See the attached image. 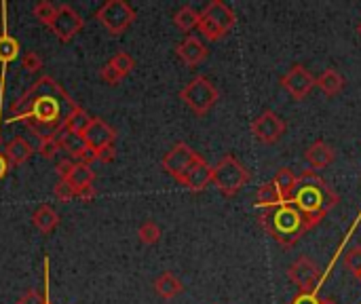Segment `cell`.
<instances>
[{
  "instance_id": "cell-26",
  "label": "cell",
  "mask_w": 361,
  "mask_h": 304,
  "mask_svg": "<svg viewBox=\"0 0 361 304\" xmlns=\"http://www.w3.org/2000/svg\"><path fill=\"white\" fill-rule=\"evenodd\" d=\"M89 123H91V119L87 117V113L80 108V106H76L68 117H66V123H64V127L66 129H70V131H74V133H85V129L89 127Z\"/></svg>"
},
{
  "instance_id": "cell-8",
  "label": "cell",
  "mask_w": 361,
  "mask_h": 304,
  "mask_svg": "<svg viewBox=\"0 0 361 304\" xmlns=\"http://www.w3.org/2000/svg\"><path fill=\"white\" fill-rule=\"evenodd\" d=\"M288 277L290 281L304 294H317V287L321 283V268L317 266V262H313L306 256H300L298 260H294L288 268Z\"/></svg>"
},
{
  "instance_id": "cell-42",
  "label": "cell",
  "mask_w": 361,
  "mask_h": 304,
  "mask_svg": "<svg viewBox=\"0 0 361 304\" xmlns=\"http://www.w3.org/2000/svg\"><path fill=\"white\" fill-rule=\"evenodd\" d=\"M321 304H336L332 298H321Z\"/></svg>"
},
{
  "instance_id": "cell-32",
  "label": "cell",
  "mask_w": 361,
  "mask_h": 304,
  "mask_svg": "<svg viewBox=\"0 0 361 304\" xmlns=\"http://www.w3.org/2000/svg\"><path fill=\"white\" fill-rule=\"evenodd\" d=\"M99 76H101V80H106L108 85H118L120 80H123V74H120L110 61L99 70Z\"/></svg>"
},
{
  "instance_id": "cell-6",
  "label": "cell",
  "mask_w": 361,
  "mask_h": 304,
  "mask_svg": "<svg viewBox=\"0 0 361 304\" xmlns=\"http://www.w3.org/2000/svg\"><path fill=\"white\" fill-rule=\"evenodd\" d=\"M180 99L197 117H205L215 106V101L220 99V91L207 76H194L180 91Z\"/></svg>"
},
{
  "instance_id": "cell-9",
  "label": "cell",
  "mask_w": 361,
  "mask_h": 304,
  "mask_svg": "<svg viewBox=\"0 0 361 304\" xmlns=\"http://www.w3.org/2000/svg\"><path fill=\"white\" fill-rule=\"evenodd\" d=\"M201 159V154H197L188 144H184V142H178L165 157H163V169L171 175V178H176L180 184L184 182V178H186V173L194 167V163Z\"/></svg>"
},
{
  "instance_id": "cell-14",
  "label": "cell",
  "mask_w": 361,
  "mask_h": 304,
  "mask_svg": "<svg viewBox=\"0 0 361 304\" xmlns=\"http://www.w3.org/2000/svg\"><path fill=\"white\" fill-rule=\"evenodd\" d=\"M83 138H85V142H87L89 148L99 150V148H106V146H112L114 144L116 131L108 123H104L101 119H91V123L85 129Z\"/></svg>"
},
{
  "instance_id": "cell-36",
  "label": "cell",
  "mask_w": 361,
  "mask_h": 304,
  "mask_svg": "<svg viewBox=\"0 0 361 304\" xmlns=\"http://www.w3.org/2000/svg\"><path fill=\"white\" fill-rule=\"evenodd\" d=\"M17 304H47V302H45V298H43L38 291L30 289V291H26V294L17 300Z\"/></svg>"
},
{
  "instance_id": "cell-15",
  "label": "cell",
  "mask_w": 361,
  "mask_h": 304,
  "mask_svg": "<svg viewBox=\"0 0 361 304\" xmlns=\"http://www.w3.org/2000/svg\"><path fill=\"white\" fill-rule=\"evenodd\" d=\"M176 53H178V57L186 64V66H190V68H194V66H199L205 57H207V47L203 45V41L201 38H197V36H186L178 47H176Z\"/></svg>"
},
{
  "instance_id": "cell-10",
  "label": "cell",
  "mask_w": 361,
  "mask_h": 304,
  "mask_svg": "<svg viewBox=\"0 0 361 304\" xmlns=\"http://www.w3.org/2000/svg\"><path fill=\"white\" fill-rule=\"evenodd\" d=\"M285 129H288L285 121H283L277 113H273V110H264V113H262L258 119H254V123H252V133H254V138H256L260 144H267V146L279 142V140L283 138Z\"/></svg>"
},
{
  "instance_id": "cell-29",
  "label": "cell",
  "mask_w": 361,
  "mask_h": 304,
  "mask_svg": "<svg viewBox=\"0 0 361 304\" xmlns=\"http://www.w3.org/2000/svg\"><path fill=\"white\" fill-rule=\"evenodd\" d=\"M110 64L123 74V76H127L134 68H136V61H134V57L129 55V53H125V51H120V53H116L112 59H110Z\"/></svg>"
},
{
  "instance_id": "cell-11",
  "label": "cell",
  "mask_w": 361,
  "mask_h": 304,
  "mask_svg": "<svg viewBox=\"0 0 361 304\" xmlns=\"http://www.w3.org/2000/svg\"><path fill=\"white\" fill-rule=\"evenodd\" d=\"M83 17L68 5H62L57 7V13L53 17V24L49 26L53 30V34L62 41V43H68L72 41L80 30H83Z\"/></svg>"
},
{
  "instance_id": "cell-12",
  "label": "cell",
  "mask_w": 361,
  "mask_h": 304,
  "mask_svg": "<svg viewBox=\"0 0 361 304\" xmlns=\"http://www.w3.org/2000/svg\"><path fill=\"white\" fill-rule=\"evenodd\" d=\"M281 87H283L296 101H300V99H304V97L313 91V87H315V76H313L304 66L296 64V66L290 68L288 74H283Z\"/></svg>"
},
{
  "instance_id": "cell-37",
  "label": "cell",
  "mask_w": 361,
  "mask_h": 304,
  "mask_svg": "<svg viewBox=\"0 0 361 304\" xmlns=\"http://www.w3.org/2000/svg\"><path fill=\"white\" fill-rule=\"evenodd\" d=\"M292 304H321V298H319L317 294H304V291H300V294L292 300Z\"/></svg>"
},
{
  "instance_id": "cell-34",
  "label": "cell",
  "mask_w": 361,
  "mask_h": 304,
  "mask_svg": "<svg viewBox=\"0 0 361 304\" xmlns=\"http://www.w3.org/2000/svg\"><path fill=\"white\" fill-rule=\"evenodd\" d=\"M53 192H55V196H57L59 201H70V198H74V196H76V190L70 186V182H68V180H59Z\"/></svg>"
},
{
  "instance_id": "cell-16",
  "label": "cell",
  "mask_w": 361,
  "mask_h": 304,
  "mask_svg": "<svg viewBox=\"0 0 361 304\" xmlns=\"http://www.w3.org/2000/svg\"><path fill=\"white\" fill-rule=\"evenodd\" d=\"M211 180H213V167L201 157V159L194 163V167L186 173L182 186H186V188L192 190V192H201V190H205V188L211 184Z\"/></svg>"
},
{
  "instance_id": "cell-41",
  "label": "cell",
  "mask_w": 361,
  "mask_h": 304,
  "mask_svg": "<svg viewBox=\"0 0 361 304\" xmlns=\"http://www.w3.org/2000/svg\"><path fill=\"white\" fill-rule=\"evenodd\" d=\"M9 165H11L9 159H7L5 154H0V180H3V178L9 173Z\"/></svg>"
},
{
  "instance_id": "cell-33",
  "label": "cell",
  "mask_w": 361,
  "mask_h": 304,
  "mask_svg": "<svg viewBox=\"0 0 361 304\" xmlns=\"http://www.w3.org/2000/svg\"><path fill=\"white\" fill-rule=\"evenodd\" d=\"M22 66L26 68V72L34 74V72H38V70L43 68V57H41L38 53H34V51H28V53L24 55Z\"/></svg>"
},
{
  "instance_id": "cell-31",
  "label": "cell",
  "mask_w": 361,
  "mask_h": 304,
  "mask_svg": "<svg viewBox=\"0 0 361 304\" xmlns=\"http://www.w3.org/2000/svg\"><path fill=\"white\" fill-rule=\"evenodd\" d=\"M344 266H346V270H351L355 277L361 273V247H359V245L351 247V249L344 254Z\"/></svg>"
},
{
  "instance_id": "cell-1",
  "label": "cell",
  "mask_w": 361,
  "mask_h": 304,
  "mask_svg": "<svg viewBox=\"0 0 361 304\" xmlns=\"http://www.w3.org/2000/svg\"><path fill=\"white\" fill-rule=\"evenodd\" d=\"M74 104L76 101L51 76H43L22 95L17 104H13L11 121H24L43 142L66 129L64 123L68 115H64V106L72 108Z\"/></svg>"
},
{
  "instance_id": "cell-13",
  "label": "cell",
  "mask_w": 361,
  "mask_h": 304,
  "mask_svg": "<svg viewBox=\"0 0 361 304\" xmlns=\"http://www.w3.org/2000/svg\"><path fill=\"white\" fill-rule=\"evenodd\" d=\"M55 140H57L59 148H64L70 157L78 159L80 163L89 165V163L95 161V150L87 146V142H85V138H83L80 133H74V131H70V129H62V131L55 136Z\"/></svg>"
},
{
  "instance_id": "cell-27",
  "label": "cell",
  "mask_w": 361,
  "mask_h": 304,
  "mask_svg": "<svg viewBox=\"0 0 361 304\" xmlns=\"http://www.w3.org/2000/svg\"><path fill=\"white\" fill-rule=\"evenodd\" d=\"M20 55V43L13 36H0V61L9 64L13 59H17Z\"/></svg>"
},
{
  "instance_id": "cell-44",
  "label": "cell",
  "mask_w": 361,
  "mask_h": 304,
  "mask_svg": "<svg viewBox=\"0 0 361 304\" xmlns=\"http://www.w3.org/2000/svg\"><path fill=\"white\" fill-rule=\"evenodd\" d=\"M357 279H359V283H361V273H359V275H357Z\"/></svg>"
},
{
  "instance_id": "cell-43",
  "label": "cell",
  "mask_w": 361,
  "mask_h": 304,
  "mask_svg": "<svg viewBox=\"0 0 361 304\" xmlns=\"http://www.w3.org/2000/svg\"><path fill=\"white\" fill-rule=\"evenodd\" d=\"M357 34H359V38H361V22L357 24Z\"/></svg>"
},
{
  "instance_id": "cell-5",
  "label": "cell",
  "mask_w": 361,
  "mask_h": 304,
  "mask_svg": "<svg viewBox=\"0 0 361 304\" xmlns=\"http://www.w3.org/2000/svg\"><path fill=\"white\" fill-rule=\"evenodd\" d=\"M250 171L248 167L241 163L236 157L232 154H224L215 167H213V184L215 188L224 194V196H234L241 188H243L250 182Z\"/></svg>"
},
{
  "instance_id": "cell-40",
  "label": "cell",
  "mask_w": 361,
  "mask_h": 304,
  "mask_svg": "<svg viewBox=\"0 0 361 304\" xmlns=\"http://www.w3.org/2000/svg\"><path fill=\"white\" fill-rule=\"evenodd\" d=\"M76 196L83 198V201H91V198L95 196V188H93V186H87V188H83Z\"/></svg>"
},
{
  "instance_id": "cell-38",
  "label": "cell",
  "mask_w": 361,
  "mask_h": 304,
  "mask_svg": "<svg viewBox=\"0 0 361 304\" xmlns=\"http://www.w3.org/2000/svg\"><path fill=\"white\" fill-rule=\"evenodd\" d=\"M95 161H101V163L114 161V146H106V148L95 150Z\"/></svg>"
},
{
  "instance_id": "cell-39",
  "label": "cell",
  "mask_w": 361,
  "mask_h": 304,
  "mask_svg": "<svg viewBox=\"0 0 361 304\" xmlns=\"http://www.w3.org/2000/svg\"><path fill=\"white\" fill-rule=\"evenodd\" d=\"M74 165H76V163H72L70 159H64V161L57 163V173L62 175V180H66V178L70 175V171L74 169Z\"/></svg>"
},
{
  "instance_id": "cell-21",
  "label": "cell",
  "mask_w": 361,
  "mask_h": 304,
  "mask_svg": "<svg viewBox=\"0 0 361 304\" xmlns=\"http://www.w3.org/2000/svg\"><path fill=\"white\" fill-rule=\"evenodd\" d=\"M182 289H184L182 281H180L174 273H169V270L163 273V275H159L157 281H155V291H157L161 298H165V300H171V298L180 296Z\"/></svg>"
},
{
  "instance_id": "cell-4",
  "label": "cell",
  "mask_w": 361,
  "mask_h": 304,
  "mask_svg": "<svg viewBox=\"0 0 361 304\" xmlns=\"http://www.w3.org/2000/svg\"><path fill=\"white\" fill-rule=\"evenodd\" d=\"M234 24H236L234 11L228 5L220 3V0H211V3L199 13V26L197 28L207 41L215 43V41L224 38L234 28Z\"/></svg>"
},
{
  "instance_id": "cell-20",
  "label": "cell",
  "mask_w": 361,
  "mask_h": 304,
  "mask_svg": "<svg viewBox=\"0 0 361 304\" xmlns=\"http://www.w3.org/2000/svg\"><path fill=\"white\" fill-rule=\"evenodd\" d=\"M32 224H34L41 233L49 235V233H53V231L59 226V214H57L51 205H41V208L34 212V216H32Z\"/></svg>"
},
{
  "instance_id": "cell-17",
  "label": "cell",
  "mask_w": 361,
  "mask_h": 304,
  "mask_svg": "<svg viewBox=\"0 0 361 304\" xmlns=\"http://www.w3.org/2000/svg\"><path fill=\"white\" fill-rule=\"evenodd\" d=\"M304 159H306V163L311 165L313 171H315V169H323V167H327V165L334 163L336 150H334L330 144H325L323 140H317L315 144H311V146L306 148Z\"/></svg>"
},
{
  "instance_id": "cell-3",
  "label": "cell",
  "mask_w": 361,
  "mask_h": 304,
  "mask_svg": "<svg viewBox=\"0 0 361 304\" xmlns=\"http://www.w3.org/2000/svg\"><path fill=\"white\" fill-rule=\"evenodd\" d=\"M260 226L283 247L296 245L304 237V233L311 231V224L294 203H283L279 208L267 210L260 216Z\"/></svg>"
},
{
  "instance_id": "cell-30",
  "label": "cell",
  "mask_w": 361,
  "mask_h": 304,
  "mask_svg": "<svg viewBox=\"0 0 361 304\" xmlns=\"http://www.w3.org/2000/svg\"><path fill=\"white\" fill-rule=\"evenodd\" d=\"M55 13H57V7L51 5V3H38V5L34 7V17H36L38 22H43L45 26H51V24H53Z\"/></svg>"
},
{
  "instance_id": "cell-2",
  "label": "cell",
  "mask_w": 361,
  "mask_h": 304,
  "mask_svg": "<svg viewBox=\"0 0 361 304\" xmlns=\"http://www.w3.org/2000/svg\"><path fill=\"white\" fill-rule=\"evenodd\" d=\"M290 203H294L313 229L338 205V194L319 173L306 169L298 175Z\"/></svg>"
},
{
  "instance_id": "cell-19",
  "label": "cell",
  "mask_w": 361,
  "mask_h": 304,
  "mask_svg": "<svg viewBox=\"0 0 361 304\" xmlns=\"http://www.w3.org/2000/svg\"><path fill=\"white\" fill-rule=\"evenodd\" d=\"M283 203H288V201L281 196V192L277 190V186L273 184V180L267 182V184H262L258 188V192H256V205L262 208V210H273V208L283 205Z\"/></svg>"
},
{
  "instance_id": "cell-28",
  "label": "cell",
  "mask_w": 361,
  "mask_h": 304,
  "mask_svg": "<svg viewBox=\"0 0 361 304\" xmlns=\"http://www.w3.org/2000/svg\"><path fill=\"white\" fill-rule=\"evenodd\" d=\"M138 237H140V241H142V243H146V245H155V243H159V239H161V229H159V224H157V222L148 220V222H144V224L138 229Z\"/></svg>"
},
{
  "instance_id": "cell-23",
  "label": "cell",
  "mask_w": 361,
  "mask_h": 304,
  "mask_svg": "<svg viewBox=\"0 0 361 304\" xmlns=\"http://www.w3.org/2000/svg\"><path fill=\"white\" fill-rule=\"evenodd\" d=\"M68 182H70V186L76 190V194L83 190V188H87V186H91L93 184V180H95V171L89 167V165H85V163H76L74 165V169L70 171V175L66 178Z\"/></svg>"
},
{
  "instance_id": "cell-25",
  "label": "cell",
  "mask_w": 361,
  "mask_h": 304,
  "mask_svg": "<svg viewBox=\"0 0 361 304\" xmlns=\"http://www.w3.org/2000/svg\"><path fill=\"white\" fill-rule=\"evenodd\" d=\"M174 24L182 30V32H190L192 28L199 26V11H194L192 7H182L176 15H174Z\"/></svg>"
},
{
  "instance_id": "cell-35",
  "label": "cell",
  "mask_w": 361,
  "mask_h": 304,
  "mask_svg": "<svg viewBox=\"0 0 361 304\" xmlns=\"http://www.w3.org/2000/svg\"><path fill=\"white\" fill-rule=\"evenodd\" d=\"M57 150H59V144H57V140H55V138L43 140V142H41V146H38V152H41V157H43V159H53V157L57 154Z\"/></svg>"
},
{
  "instance_id": "cell-18",
  "label": "cell",
  "mask_w": 361,
  "mask_h": 304,
  "mask_svg": "<svg viewBox=\"0 0 361 304\" xmlns=\"http://www.w3.org/2000/svg\"><path fill=\"white\" fill-rule=\"evenodd\" d=\"M315 87H319L327 97H334V95H338L344 89V78H342V74L338 70L327 68V70H323L315 78Z\"/></svg>"
},
{
  "instance_id": "cell-7",
  "label": "cell",
  "mask_w": 361,
  "mask_h": 304,
  "mask_svg": "<svg viewBox=\"0 0 361 304\" xmlns=\"http://www.w3.org/2000/svg\"><path fill=\"white\" fill-rule=\"evenodd\" d=\"M95 17L112 36H118L136 22V11L125 3V0H108V3L101 5V9L95 13Z\"/></svg>"
},
{
  "instance_id": "cell-24",
  "label": "cell",
  "mask_w": 361,
  "mask_h": 304,
  "mask_svg": "<svg viewBox=\"0 0 361 304\" xmlns=\"http://www.w3.org/2000/svg\"><path fill=\"white\" fill-rule=\"evenodd\" d=\"M296 180H298V175L290 169V167H281L277 173H275V178H273V184L277 186V190L281 192V196L290 203V196H292V192H294V188H296Z\"/></svg>"
},
{
  "instance_id": "cell-22",
  "label": "cell",
  "mask_w": 361,
  "mask_h": 304,
  "mask_svg": "<svg viewBox=\"0 0 361 304\" xmlns=\"http://www.w3.org/2000/svg\"><path fill=\"white\" fill-rule=\"evenodd\" d=\"M32 146L24 140V138H15L7 144L5 148V157L9 159L11 165H24L30 157H32Z\"/></svg>"
}]
</instances>
